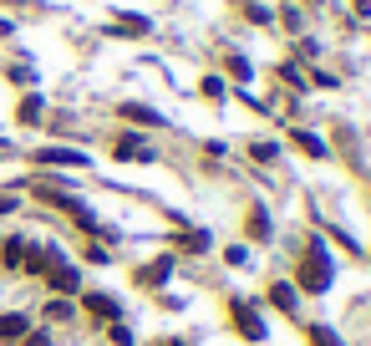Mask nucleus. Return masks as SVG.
<instances>
[{
  "mask_svg": "<svg viewBox=\"0 0 371 346\" xmlns=\"http://www.w3.org/2000/svg\"><path fill=\"white\" fill-rule=\"evenodd\" d=\"M331 286V275H325V255L311 250V260H305V290H325Z\"/></svg>",
  "mask_w": 371,
  "mask_h": 346,
  "instance_id": "f257e3e1",
  "label": "nucleus"
},
{
  "mask_svg": "<svg viewBox=\"0 0 371 346\" xmlns=\"http://www.w3.org/2000/svg\"><path fill=\"white\" fill-rule=\"evenodd\" d=\"M46 275H51V286H56V290H77V270H72V265H61V260H56Z\"/></svg>",
  "mask_w": 371,
  "mask_h": 346,
  "instance_id": "f03ea898",
  "label": "nucleus"
},
{
  "mask_svg": "<svg viewBox=\"0 0 371 346\" xmlns=\"http://www.w3.org/2000/svg\"><path fill=\"white\" fill-rule=\"evenodd\" d=\"M86 311L102 316V321H112V316H117V300H112V295H86Z\"/></svg>",
  "mask_w": 371,
  "mask_h": 346,
  "instance_id": "7ed1b4c3",
  "label": "nucleus"
},
{
  "mask_svg": "<svg viewBox=\"0 0 371 346\" xmlns=\"http://www.w3.org/2000/svg\"><path fill=\"white\" fill-rule=\"evenodd\" d=\"M26 336V316H0V341H15Z\"/></svg>",
  "mask_w": 371,
  "mask_h": 346,
  "instance_id": "20e7f679",
  "label": "nucleus"
},
{
  "mask_svg": "<svg viewBox=\"0 0 371 346\" xmlns=\"http://www.w3.org/2000/svg\"><path fill=\"white\" fill-rule=\"evenodd\" d=\"M6 265H11V270L26 265V245H20V240H15V245H6Z\"/></svg>",
  "mask_w": 371,
  "mask_h": 346,
  "instance_id": "39448f33",
  "label": "nucleus"
},
{
  "mask_svg": "<svg viewBox=\"0 0 371 346\" xmlns=\"http://www.w3.org/2000/svg\"><path fill=\"white\" fill-rule=\"evenodd\" d=\"M41 117V97H26L20 102V122H36Z\"/></svg>",
  "mask_w": 371,
  "mask_h": 346,
  "instance_id": "423d86ee",
  "label": "nucleus"
},
{
  "mask_svg": "<svg viewBox=\"0 0 371 346\" xmlns=\"http://www.w3.org/2000/svg\"><path fill=\"white\" fill-rule=\"evenodd\" d=\"M311 341H315V346H341V341H336L331 331H325V326H315V331H311Z\"/></svg>",
  "mask_w": 371,
  "mask_h": 346,
  "instance_id": "0eeeda50",
  "label": "nucleus"
},
{
  "mask_svg": "<svg viewBox=\"0 0 371 346\" xmlns=\"http://www.w3.org/2000/svg\"><path fill=\"white\" fill-rule=\"evenodd\" d=\"M26 346H51V341H46V336H41V331H36V336H26Z\"/></svg>",
  "mask_w": 371,
  "mask_h": 346,
  "instance_id": "6e6552de",
  "label": "nucleus"
},
{
  "mask_svg": "<svg viewBox=\"0 0 371 346\" xmlns=\"http://www.w3.org/2000/svg\"><path fill=\"white\" fill-rule=\"evenodd\" d=\"M168 346H173V341H168Z\"/></svg>",
  "mask_w": 371,
  "mask_h": 346,
  "instance_id": "1a4fd4ad",
  "label": "nucleus"
}]
</instances>
